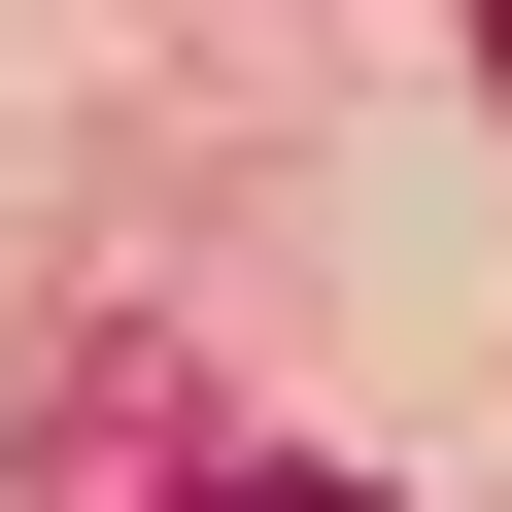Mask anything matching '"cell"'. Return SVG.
I'll return each mask as SVG.
<instances>
[{
	"label": "cell",
	"mask_w": 512,
	"mask_h": 512,
	"mask_svg": "<svg viewBox=\"0 0 512 512\" xmlns=\"http://www.w3.org/2000/svg\"><path fill=\"white\" fill-rule=\"evenodd\" d=\"M171 512H410V478H171Z\"/></svg>",
	"instance_id": "1"
}]
</instances>
